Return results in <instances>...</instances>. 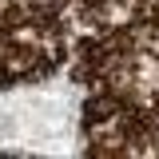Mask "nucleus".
I'll list each match as a JSON object with an SVG mask.
<instances>
[{"instance_id":"nucleus-1","label":"nucleus","mask_w":159,"mask_h":159,"mask_svg":"<svg viewBox=\"0 0 159 159\" xmlns=\"http://www.w3.org/2000/svg\"><path fill=\"white\" fill-rule=\"evenodd\" d=\"M68 56L72 28L60 0H0V88L52 76Z\"/></svg>"}]
</instances>
